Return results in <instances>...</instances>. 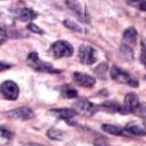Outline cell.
<instances>
[{"label":"cell","mask_w":146,"mask_h":146,"mask_svg":"<svg viewBox=\"0 0 146 146\" xmlns=\"http://www.w3.org/2000/svg\"><path fill=\"white\" fill-rule=\"evenodd\" d=\"M27 30L31 31V32H33V33H38V34H42L43 33V31L36 24H33V23H29L27 24Z\"/></svg>","instance_id":"21"},{"label":"cell","mask_w":146,"mask_h":146,"mask_svg":"<svg viewBox=\"0 0 146 146\" xmlns=\"http://www.w3.org/2000/svg\"><path fill=\"white\" fill-rule=\"evenodd\" d=\"M1 94L8 100H16L19 95V88L14 81L6 80L1 83Z\"/></svg>","instance_id":"6"},{"label":"cell","mask_w":146,"mask_h":146,"mask_svg":"<svg viewBox=\"0 0 146 146\" xmlns=\"http://www.w3.org/2000/svg\"><path fill=\"white\" fill-rule=\"evenodd\" d=\"M1 137L7 138V139H11L13 138V132L7 130L5 127H1Z\"/></svg>","instance_id":"25"},{"label":"cell","mask_w":146,"mask_h":146,"mask_svg":"<svg viewBox=\"0 0 146 146\" xmlns=\"http://www.w3.org/2000/svg\"><path fill=\"white\" fill-rule=\"evenodd\" d=\"M66 6L76 15V17L83 22V23H89L90 19H89V15L87 13L86 9H83V7L81 6V3L76 2V1H66Z\"/></svg>","instance_id":"9"},{"label":"cell","mask_w":146,"mask_h":146,"mask_svg":"<svg viewBox=\"0 0 146 146\" xmlns=\"http://www.w3.org/2000/svg\"><path fill=\"white\" fill-rule=\"evenodd\" d=\"M51 113L62 120H70L78 114L75 110H71V108H56V110H52Z\"/></svg>","instance_id":"13"},{"label":"cell","mask_w":146,"mask_h":146,"mask_svg":"<svg viewBox=\"0 0 146 146\" xmlns=\"http://www.w3.org/2000/svg\"><path fill=\"white\" fill-rule=\"evenodd\" d=\"M63 95L66 98H75L78 96V91L75 89H66L63 91Z\"/></svg>","instance_id":"23"},{"label":"cell","mask_w":146,"mask_h":146,"mask_svg":"<svg viewBox=\"0 0 146 146\" xmlns=\"http://www.w3.org/2000/svg\"><path fill=\"white\" fill-rule=\"evenodd\" d=\"M74 108L86 115H94L97 111V106L86 98H81L74 103Z\"/></svg>","instance_id":"8"},{"label":"cell","mask_w":146,"mask_h":146,"mask_svg":"<svg viewBox=\"0 0 146 146\" xmlns=\"http://www.w3.org/2000/svg\"><path fill=\"white\" fill-rule=\"evenodd\" d=\"M137 41V31L133 26H129L124 32H123V42L121 46V50L122 52L129 58H132V49L133 46L136 44Z\"/></svg>","instance_id":"1"},{"label":"cell","mask_w":146,"mask_h":146,"mask_svg":"<svg viewBox=\"0 0 146 146\" xmlns=\"http://www.w3.org/2000/svg\"><path fill=\"white\" fill-rule=\"evenodd\" d=\"M73 80L75 81L76 84L84 87V88H91L95 86V82H96L94 76L86 74V73H82V72H74L73 73Z\"/></svg>","instance_id":"10"},{"label":"cell","mask_w":146,"mask_h":146,"mask_svg":"<svg viewBox=\"0 0 146 146\" xmlns=\"http://www.w3.org/2000/svg\"><path fill=\"white\" fill-rule=\"evenodd\" d=\"M47 136L50 139H54V140H62V139H64V132L62 130H58V129H55V128L49 129L47 131Z\"/></svg>","instance_id":"17"},{"label":"cell","mask_w":146,"mask_h":146,"mask_svg":"<svg viewBox=\"0 0 146 146\" xmlns=\"http://www.w3.org/2000/svg\"><path fill=\"white\" fill-rule=\"evenodd\" d=\"M110 75L114 81H116L119 83H125V84H129L130 87H133V88L139 86L138 81L135 78H132L128 72H125V71H123V70H121L116 66L111 67Z\"/></svg>","instance_id":"3"},{"label":"cell","mask_w":146,"mask_h":146,"mask_svg":"<svg viewBox=\"0 0 146 146\" xmlns=\"http://www.w3.org/2000/svg\"><path fill=\"white\" fill-rule=\"evenodd\" d=\"M6 38H7V33H6V29L5 26L1 27V40H0V43L2 44L5 41H6Z\"/></svg>","instance_id":"26"},{"label":"cell","mask_w":146,"mask_h":146,"mask_svg":"<svg viewBox=\"0 0 146 146\" xmlns=\"http://www.w3.org/2000/svg\"><path fill=\"white\" fill-rule=\"evenodd\" d=\"M95 72H96V74L99 78H105V74L107 73V65H106V63H102L99 66H97L95 68Z\"/></svg>","instance_id":"19"},{"label":"cell","mask_w":146,"mask_h":146,"mask_svg":"<svg viewBox=\"0 0 146 146\" xmlns=\"http://www.w3.org/2000/svg\"><path fill=\"white\" fill-rule=\"evenodd\" d=\"M129 5L138 8L139 10H143V11H146V0H143V1H135V2H128Z\"/></svg>","instance_id":"20"},{"label":"cell","mask_w":146,"mask_h":146,"mask_svg":"<svg viewBox=\"0 0 146 146\" xmlns=\"http://www.w3.org/2000/svg\"><path fill=\"white\" fill-rule=\"evenodd\" d=\"M103 111L107 112V113H120V114H127L123 105H120L119 103L114 102V100H110V102H105L99 106Z\"/></svg>","instance_id":"12"},{"label":"cell","mask_w":146,"mask_h":146,"mask_svg":"<svg viewBox=\"0 0 146 146\" xmlns=\"http://www.w3.org/2000/svg\"><path fill=\"white\" fill-rule=\"evenodd\" d=\"M102 129L105 132L110 133V135H115V136L127 135V131H125L124 128H121V127H117V125H114V124H103Z\"/></svg>","instance_id":"15"},{"label":"cell","mask_w":146,"mask_h":146,"mask_svg":"<svg viewBox=\"0 0 146 146\" xmlns=\"http://www.w3.org/2000/svg\"><path fill=\"white\" fill-rule=\"evenodd\" d=\"M63 24H64L68 30H71V31H74V32H82V29H81L75 22H73V21H71V19H65V21L63 22Z\"/></svg>","instance_id":"18"},{"label":"cell","mask_w":146,"mask_h":146,"mask_svg":"<svg viewBox=\"0 0 146 146\" xmlns=\"http://www.w3.org/2000/svg\"><path fill=\"white\" fill-rule=\"evenodd\" d=\"M10 67H11V65L8 64V63H5V62H1L0 63V71L1 72H3L6 68H10Z\"/></svg>","instance_id":"27"},{"label":"cell","mask_w":146,"mask_h":146,"mask_svg":"<svg viewBox=\"0 0 146 146\" xmlns=\"http://www.w3.org/2000/svg\"><path fill=\"white\" fill-rule=\"evenodd\" d=\"M123 107H124V110H125L127 113H135V114H141V113H144V108H143V105L139 102L138 96L135 95V94H132V92L125 95Z\"/></svg>","instance_id":"5"},{"label":"cell","mask_w":146,"mask_h":146,"mask_svg":"<svg viewBox=\"0 0 146 146\" xmlns=\"http://www.w3.org/2000/svg\"><path fill=\"white\" fill-rule=\"evenodd\" d=\"M27 62L31 67H33L35 71H39V72H46V73H51V74L59 72V70H56L55 67H52L50 63H46V62L41 60L38 52H34V51L29 54Z\"/></svg>","instance_id":"2"},{"label":"cell","mask_w":146,"mask_h":146,"mask_svg":"<svg viewBox=\"0 0 146 146\" xmlns=\"http://www.w3.org/2000/svg\"><path fill=\"white\" fill-rule=\"evenodd\" d=\"M17 16L21 21L23 22H27V21H32L34 18L38 17V13H35L32 8H22L17 11Z\"/></svg>","instance_id":"14"},{"label":"cell","mask_w":146,"mask_h":146,"mask_svg":"<svg viewBox=\"0 0 146 146\" xmlns=\"http://www.w3.org/2000/svg\"><path fill=\"white\" fill-rule=\"evenodd\" d=\"M140 62L146 67V44L141 42V49H140Z\"/></svg>","instance_id":"22"},{"label":"cell","mask_w":146,"mask_h":146,"mask_svg":"<svg viewBox=\"0 0 146 146\" xmlns=\"http://www.w3.org/2000/svg\"><path fill=\"white\" fill-rule=\"evenodd\" d=\"M79 58L82 64L91 65L97 60V52L92 47L83 44L79 48Z\"/></svg>","instance_id":"7"},{"label":"cell","mask_w":146,"mask_h":146,"mask_svg":"<svg viewBox=\"0 0 146 146\" xmlns=\"http://www.w3.org/2000/svg\"><path fill=\"white\" fill-rule=\"evenodd\" d=\"M50 54L55 58H62V57H70L73 54V47L64 40H58L54 42L50 47Z\"/></svg>","instance_id":"4"},{"label":"cell","mask_w":146,"mask_h":146,"mask_svg":"<svg viewBox=\"0 0 146 146\" xmlns=\"http://www.w3.org/2000/svg\"><path fill=\"white\" fill-rule=\"evenodd\" d=\"M127 133L133 135V136H146V130H144V128L137 125V124H129L125 128Z\"/></svg>","instance_id":"16"},{"label":"cell","mask_w":146,"mask_h":146,"mask_svg":"<svg viewBox=\"0 0 146 146\" xmlns=\"http://www.w3.org/2000/svg\"><path fill=\"white\" fill-rule=\"evenodd\" d=\"M94 146H111L104 138H102V137H98V138H96L95 140H94Z\"/></svg>","instance_id":"24"},{"label":"cell","mask_w":146,"mask_h":146,"mask_svg":"<svg viewBox=\"0 0 146 146\" xmlns=\"http://www.w3.org/2000/svg\"><path fill=\"white\" fill-rule=\"evenodd\" d=\"M9 116L14 117V119H21V120H30L33 117L34 113L30 107L26 106H22V107H17L13 111H10L8 113Z\"/></svg>","instance_id":"11"}]
</instances>
